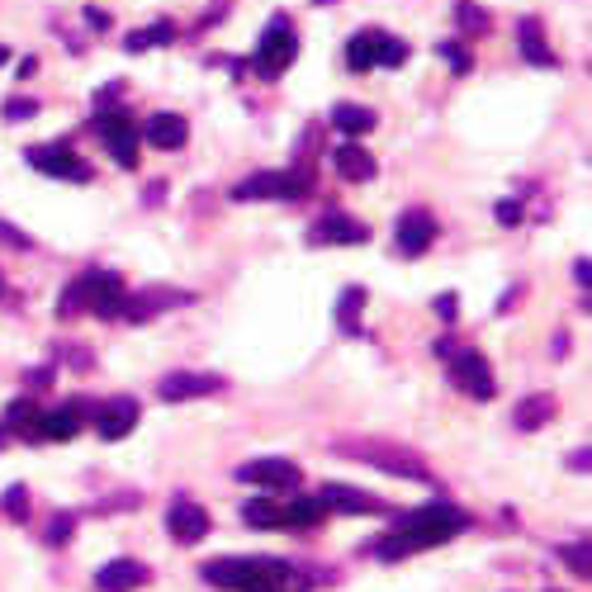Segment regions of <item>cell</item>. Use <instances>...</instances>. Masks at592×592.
I'll return each mask as SVG.
<instances>
[{"label":"cell","mask_w":592,"mask_h":592,"mask_svg":"<svg viewBox=\"0 0 592 592\" xmlns=\"http://www.w3.org/2000/svg\"><path fill=\"white\" fill-rule=\"evenodd\" d=\"M280 592H285V588H280Z\"/></svg>","instance_id":"cell-44"},{"label":"cell","mask_w":592,"mask_h":592,"mask_svg":"<svg viewBox=\"0 0 592 592\" xmlns=\"http://www.w3.org/2000/svg\"><path fill=\"white\" fill-rule=\"evenodd\" d=\"M455 20H459V29H465V34L489 29V15H483V10L474 5V0H459V5H455Z\"/></svg>","instance_id":"cell-30"},{"label":"cell","mask_w":592,"mask_h":592,"mask_svg":"<svg viewBox=\"0 0 592 592\" xmlns=\"http://www.w3.org/2000/svg\"><path fill=\"white\" fill-rule=\"evenodd\" d=\"M437 313H441V318H455V299L441 294V299H437Z\"/></svg>","instance_id":"cell-39"},{"label":"cell","mask_w":592,"mask_h":592,"mask_svg":"<svg viewBox=\"0 0 592 592\" xmlns=\"http://www.w3.org/2000/svg\"><path fill=\"white\" fill-rule=\"evenodd\" d=\"M308 171H256V176L237 180L232 200H299L308 194Z\"/></svg>","instance_id":"cell-7"},{"label":"cell","mask_w":592,"mask_h":592,"mask_svg":"<svg viewBox=\"0 0 592 592\" xmlns=\"http://www.w3.org/2000/svg\"><path fill=\"white\" fill-rule=\"evenodd\" d=\"M237 479H242V483H252V489H266V493H289V489H299V479H304V469H299L294 459L261 455V459H247V465L237 469Z\"/></svg>","instance_id":"cell-8"},{"label":"cell","mask_w":592,"mask_h":592,"mask_svg":"<svg viewBox=\"0 0 592 592\" xmlns=\"http://www.w3.org/2000/svg\"><path fill=\"white\" fill-rule=\"evenodd\" d=\"M445 361H451V379L469 393V399H493L497 393V379H493L489 361H483L479 351H451Z\"/></svg>","instance_id":"cell-10"},{"label":"cell","mask_w":592,"mask_h":592,"mask_svg":"<svg viewBox=\"0 0 592 592\" xmlns=\"http://www.w3.org/2000/svg\"><path fill=\"white\" fill-rule=\"evenodd\" d=\"M441 58H445V62H451V67H455V72H469V52H465V48H459V43H441Z\"/></svg>","instance_id":"cell-34"},{"label":"cell","mask_w":592,"mask_h":592,"mask_svg":"<svg viewBox=\"0 0 592 592\" xmlns=\"http://www.w3.org/2000/svg\"><path fill=\"white\" fill-rule=\"evenodd\" d=\"M365 555H375V559L393 564V559H407V555H417V550L407 545L399 531H389V536H379V541H370V545H365Z\"/></svg>","instance_id":"cell-27"},{"label":"cell","mask_w":592,"mask_h":592,"mask_svg":"<svg viewBox=\"0 0 592 592\" xmlns=\"http://www.w3.org/2000/svg\"><path fill=\"white\" fill-rule=\"evenodd\" d=\"M142 583H152V569H148V564H138V559H114V564H104V569L96 574L100 592H134Z\"/></svg>","instance_id":"cell-18"},{"label":"cell","mask_w":592,"mask_h":592,"mask_svg":"<svg viewBox=\"0 0 592 592\" xmlns=\"http://www.w3.org/2000/svg\"><path fill=\"white\" fill-rule=\"evenodd\" d=\"M86 427V399H67L62 407H52V413H38L29 437L38 441H72L76 431Z\"/></svg>","instance_id":"cell-12"},{"label":"cell","mask_w":592,"mask_h":592,"mask_svg":"<svg viewBox=\"0 0 592 592\" xmlns=\"http://www.w3.org/2000/svg\"><path fill=\"white\" fill-rule=\"evenodd\" d=\"M134 427H138V403H134V399H110V403H100V413H96L100 441H124Z\"/></svg>","instance_id":"cell-17"},{"label":"cell","mask_w":592,"mask_h":592,"mask_svg":"<svg viewBox=\"0 0 592 592\" xmlns=\"http://www.w3.org/2000/svg\"><path fill=\"white\" fill-rule=\"evenodd\" d=\"M34 417H38V407L29 399H20L15 407H10V427H20L24 437H29V427H34Z\"/></svg>","instance_id":"cell-32"},{"label":"cell","mask_w":592,"mask_h":592,"mask_svg":"<svg viewBox=\"0 0 592 592\" xmlns=\"http://www.w3.org/2000/svg\"><path fill=\"white\" fill-rule=\"evenodd\" d=\"M294 569L285 559H266V555H237V559H214L204 564V583H214L223 592H280Z\"/></svg>","instance_id":"cell-1"},{"label":"cell","mask_w":592,"mask_h":592,"mask_svg":"<svg viewBox=\"0 0 592 592\" xmlns=\"http://www.w3.org/2000/svg\"><path fill=\"white\" fill-rule=\"evenodd\" d=\"M337 455L361 459V465H375V469H389V474H399V479L431 483L427 459L413 455V451H407V445H399V441H337Z\"/></svg>","instance_id":"cell-4"},{"label":"cell","mask_w":592,"mask_h":592,"mask_svg":"<svg viewBox=\"0 0 592 592\" xmlns=\"http://www.w3.org/2000/svg\"><path fill=\"white\" fill-rule=\"evenodd\" d=\"M308 242L313 247H361V242H370V228H365V223H355L351 214H323L318 223H313V232H308Z\"/></svg>","instance_id":"cell-13"},{"label":"cell","mask_w":592,"mask_h":592,"mask_svg":"<svg viewBox=\"0 0 592 592\" xmlns=\"http://www.w3.org/2000/svg\"><path fill=\"white\" fill-rule=\"evenodd\" d=\"M559 555H564V564H569V569H574L578 578H588V574H592V564H588V545H564Z\"/></svg>","instance_id":"cell-31"},{"label":"cell","mask_w":592,"mask_h":592,"mask_svg":"<svg viewBox=\"0 0 592 592\" xmlns=\"http://www.w3.org/2000/svg\"><path fill=\"white\" fill-rule=\"evenodd\" d=\"M29 166L43 171L52 180H72V186H86L90 180V166L76 156L67 142H48V148H29Z\"/></svg>","instance_id":"cell-9"},{"label":"cell","mask_w":592,"mask_h":592,"mask_svg":"<svg viewBox=\"0 0 592 592\" xmlns=\"http://www.w3.org/2000/svg\"><path fill=\"white\" fill-rule=\"evenodd\" d=\"M332 162H337V171H341L347 180H370L375 171H379L375 156L365 152V148H355V142H341V148L332 152Z\"/></svg>","instance_id":"cell-23"},{"label":"cell","mask_w":592,"mask_h":592,"mask_svg":"<svg viewBox=\"0 0 592 592\" xmlns=\"http://www.w3.org/2000/svg\"><path fill=\"white\" fill-rule=\"evenodd\" d=\"M469 526V512L455 507V503H427V507H413L407 517L393 526V531L403 536L413 550H427V545H441L451 541V536H459Z\"/></svg>","instance_id":"cell-3"},{"label":"cell","mask_w":592,"mask_h":592,"mask_svg":"<svg viewBox=\"0 0 592 592\" xmlns=\"http://www.w3.org/2000/svg\"><path fill=\"white\" fill-rule=\"evenodd\" d=\"M5 507H10V517H15V521H29V493H24V489H10Z\"/></svg>","instance_id":"cell-33"},{"label":"cell","mask_w":592,"mask_h":592,"mask_svg":"<svg viewBox=\"0 0 592 592\" xmlns=\"http://www.w3.org/2000/svg\"><path fill=\"white\" fill-rule=\"evenodd\" d=\"M574 280H578V285H583V289L592 285V270H588V261H578V266H574Z\"/></svg>","instance_id":"cell-40"},{"label":"cell","mask_w":592,"mask_h":592,"mask_svg":"<svg viewBox=\"0 0 592 592\" xmlns=\"http://www.w3.org/2000/svg\"><path fill=\"white\" fill-rule=\"evenodd\" d=\"M166 531H171V541H180V545H200L209 536V512L200 503H190V497H176L166 512Z\"/></svg>","instance_id":"cell-14"},{"label":"cell","mask_w":592,"mask_h":592,"mask_svg":"<svg viewBox=\"0 0 592 592\" xmlns=\"http://www.w3.org/2000/svg\"><path fill=\"white\" fill-rule=\"evenodd\" d=\"M299 58V38H294V24H289L285 15H275L266 24V34H261V43H256V58H252V67L256 76H266V81H275V76H285L289 72V62Z\"/></svg>","instance_id":"cell-5"},{"label":"cell","mask_w":592,"mask_h":592,"mask_svg":"<svg viewBox=\"0 0 592 592\" xmlns=\"http://www.w3.org/2000/svg\"><path fill=\"white\" fill-rule=\"evenodd\" d=\"M242 521L256 526V531H280V507L266 503V497H256V503L242 507Z\"/></svg>","instance_id":"cell-28"},{"label":"cell","mask_w":592,"mask_h":592,"mask_svg":"<svg viewBox=\"0 0 592 592\" xmlns=\"http://www.w3.org/2000/svg\"><path fill=\"white\" fill-rule=\"evenodd\" d=\"M176 38V29L162 20V24H152V29H138V34H128V52H142V48H156V43H171Z\"/></svg>","instance_id":"cell-29"},{"label":"cell","mask_w":592,"mask_h":592,"mask_svg":"<svg viewBox=\"0 0 592 592\" xmlns=\"http://www.w3.org/2000/svg\"><path fill=\"white\" fill-rule=\"evenodd\" d=\"M38 114V100H10L5 104V118H34Z\"/></svg>","instance_id":"cell-36"},{"label":"cell","mask_w":592,"mask_h":592,"mask_svg":"<svg viewBox=\"0 0 592 592\" xmlns=\"http://www.w3.org/2000/svg\"><path fill=\"white\" fill-rule=\"evenodd\" d=\"M124 299H128V289L114 270H86L81 280H72L67 294L58 299V313L67 318L76 308H90V313H100V318H118V313H124Z\"/></svg>","instance_id":"cell-2"},{"label":"cell","mask_w":592,"mask_h":592,"mask_svg":"<svg viewBox=\"0 0 592 592\" xmlns=\"http://www.w3.org/2000/svg\"><path fill=\"white\" fill-rule=\"evenodd\" d=\"M361 308H365V289H347L341 294V304H337V323H341V332H361Z\"/></svg>","instance_id":"cell-26"},{"label":"cell","mask_w":592,"mask_h":592,"mask_svg":"<svg viewBox=\"0 0 592 592\" xmlns=\"http://www.w3.org/2000/svg\"><path fill=\"white\" fill-rule=\"evenodd\" d=\"M142 138H148L152 148H162V152H176V148H186L190 128H186V118L180 114H152L148 124H142Z\"/></svg>","instance_id":"cell-19"},{"label":"cell","mask_w":592,"mask_h":592,"mask_svg":"<svg viewBox=\"0 0 592 592\" xmlns=\"http://www.w3.org/2000/svg\"><path fill=\"white\" fill-rule=\"evenodd\" d=\"M332 128H337V134H347V138H361V134H370V128H375V114L361 110V104H337Z\"/></svg>","instance_id":"cell-24"},{"label":"cell","mask_w":592,"mask_h":592,"mask_svg":"<svg viewBox=\"0 0 592 592\" xmlns=\"http://www.w3.org/2000/svg\"><path fill=\"white\" fill-rule=\"evenodd\" d=\"M497 223H503V228H517V223H521V204L517 200H503V204H497Z\"/></svg>","instance_id":"cell-35"},{"label":"cell","mask_w":592,"mask_h":592,"mask_svg":"<svg viewBox=\"0 0 592 592\" xmlns=\"http://www.w3.org/2000/svg\"><path fill=\"white\" fill-rule=\"evenodd\" d=\"M555 399H550V393H536V399H526L521 407H517V427L521 431H536V427H545L550 417H555Z\"/></svg>","instance_id":"cell-25"},{"label":"cell","mask_w":592,"mask_h":592,"mask_svg":"<svg viewBox=\"0 0 592 592\" xmlns=\"http://www.w3.org/2000/svg\"><path fill=\"white\" fill-rule=\"evenodd\" d=\"M0 451H5V427H0Z\"/></svg>","instance_id":"cell-42"},{"label":"cell","mask_w":592,"mask_h":592,"mask_svg":"<svg viewBox=\"0 0 592 592\" xmlns=\"http://www.w3.org/2000/svg\"><path fill=\"white\" fill-rule=\"evenodd\" d=\"M517 43H521V58L531 67H555V52H550L545 34H541V20H521L517 24Z\"/></svg>","instance_id":"cell-22"},{"label":"cell","mask_w":592,"mask_h":592,"mask_svg":"<svg viewBox=\"0 0 592 592\" xmlns=\"http://www.w3.org/2000/svg\"><path fill=\"white\" fill-rule=\"evenodd\" d=\"M5 58H10V52H5V48H0V67H5Z\"/></svg>","instance_id":"cell-41"},{"label":"cell","mask_w":592,"mask_h":592,"mask_svg":"<svg viewBox=\"0 0 592 592\" xmlns=\"http://www.w3.org/2000/svg\"><path fill=\"white\" fill-rule=\"evenodd\" d=\"M0 299H5V275H0Z\"/></svg>","instance_id":"cell-43"},{"label":"cell","mask_w":592,"mask_h":592,"mask_svg":"<svg viewBox=\"0 0 592 592\" xmlns=\"http://www.w3.org/2000/svg\"><path fill=\"white\" fill-rule=\"evenodd\" d=\"M72 526H76V521L67 517V512H62V517H58V521H52V531H48V541H52V545H58V541H67V536H72Z\"/></svg>","instance_id":"cell-37"},{"label":"cell","mask_w":592,"mask_h":592,"mask_svg":"<svg viewBox=\"0 0 592 592\" xmlns=\"http://www.w3.org/2000/svg\"><path fill=\"white\" fill-rule=\"evenodd\" d=\"M393 242H399L403 256H423L431 242H437V218L427 214V209H407L399 218V228H393Z\"/></svg>","instance_id":"cell-15"},{"label":"cell","mask_w":592,"mask_h":592,"mask_svg":"<svg viewBox=\"0 0 592 592\" xmlns=\"http://www.w3.org/2000/svg\"><path fill=\"white\" fill-rule=\"evenodd\" d=\"M407 62V43L403 38H389L379 29H361L347 43V67L351 72H370V67H403Z\"/></svg>","instance_id":"cell-6"},{"label":"cell","mask_w":592,"mask_h":592,"mask_svg":"<svg viewBox=\"0 0 592 592\" xmlns=\"http://www.w3.org/2000/svg\"><path fill=\"white\" fill-rule=\"evenodd\" d=\"M323 503L337 507V512H389L385 497L361 493V489H347V483H327V489H323Z\"/></svg>","instance_id":"cell-20"},{"label":"cell","mask_w":592,"mask_h":592,"mask_svg":"<svg viewBox=\"0 0 592 592\" xmlns=\"http://www.w3.org/2000/svg\"><path fill=\"white\" fill-rule=\"evenodd\" d=\"M223 379L218 375H194V370H176L166 375L162 385H156V393H162L166 403H186V399H204V393H218Z\"/></svg>","instance_id":"cell-16"},{"label":"cell","mask_w":592,"mask_h":592,"mask_svg":"<svg viewBox=\"0 0 592 592\" xmlns=\"http://www.w3.org/2000/svg\"><path fill=\"white\" fill-rule=\"evenodd\" d=\"M323 517H327L323 497H294L289 507H280V531H313V526H323Z\"/></svg>","instance_id":"cell-21"},{"label":"cell","mask_w":592,"mask_h":592,"mask_svg":"<svg viewBox=\"0 0 592 592\" xmlns=\"http://www.w3.org/2000/svg\"><path fill=\"white\" fill-rule=\"evenodd\" d=\"M96 134H100L104 152H110L118 166H134L138 162V124L128 114H100L96 118Z\"/></svg>","instance_id":"cell-11"},{"label":"cell","mask_w":592,"mask_h":592,"mask_svg":"<svg viewBox=\"0 0 592 592\" xmlns=\"http://www.w3.org/2000/svg\"><path fill=\"white\" fill-rule=\"evenodd\" d=\"M0 242H10V247H34L29 237H24V232H15V228H5V223H0Z\"/></svg>","instance_id":"cell-38"}]
</instances>
